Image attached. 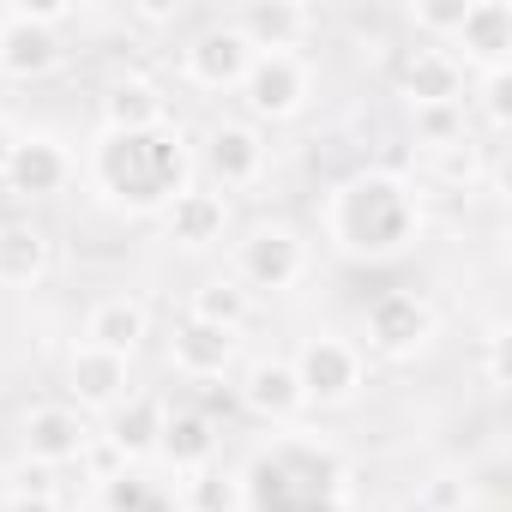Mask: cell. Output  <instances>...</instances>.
<instances>
[{"label":"cell","instance_id":"cell-1","mask_svg":"<svg viewBox=\"0 0 512 512\" xmlns=\"http://www.w3.org/2000/svg\"><path fill=\"white\" fill-rule=\"evenodd\" d=\"M85 175L103 205L127 217H163V205L193 187V145L175 121L151 133H103Z\"/></svg>","mask_w":512,"mask_h":512},{"label":"cell","instance_id":"cell-2","mask_svg":"<svg viewBox=\"0 0 512 512\" xmlns=\"http://www.w3.org/2000/svg\"><path fill=\"white\" fill-rule=\"evenodd\" d=\"M422 235V193L398 169H362L332 187L326 199V241L344 260L380 266Z\"/></svg>","mask_w":512,"mask_h":512},{"label":"cell","instance_id":"cell-3","mask_svg":"<svg viewBox=\"0 0 512 512\" xmlns=\"http://www.w3.org/2000/svg\"><path fill=\"white\" fill-rule=\"evenodd\" d=\"M241 494H247V512H338L344 464L338 452L284 434L266 452H253V464L241 470Z\"/></svg>","mask_w":512,"mask_h":512},{"label":"cell","instance_id":"cell-4","mask_svg":"<svg viewBox=\"0 0 512 512\" xmlns=\"http://www.w3.org/2000/svg\"><path fill=\"white\" fill-rule=\"evenodd\" d=\"M247 296H290L308 278V241L290 223H253L235 241V272H229Z\"/></svg>","mask_w":512,"mask_h":512},{"label":"cell","instance_id":"cell-5","mask_svg":"<svg viewBox=\"0 0 512 512\" xmlns=\"http://www.w3.org/2000/svg\"><path fill=\"white\" fill-rule=\"evenodd\" d=\"M290 368H296V380H302L308 410H344V404L362 398V380H368V356H362L350 338H338V332H314V338L290 356Z\"/></svg>","mask_w":512,"mask_h":512},{"label":"cell","instance_id":"cell-6","mask_svg":"<svg viewBox=\"0 0 512 512\" xmlns=\"http://www.w3.org/2000/svg\"><path fill=\"white\" fill-rule=\"evenodd\" d=\"M241 103H247V121L253 127H278V121H296L314 97V67L302 55H253L247 79L235 85Z\"/></svg>","mask_w":512,"mask_h":512},{"label":"cell","instance_id":"cell-7","mask_svg":"<svg viewBox=\"0 0 512 512\" xmlns=\"http://www.w3.org/2000/svg\"><path fill=\"white\" fill-rule=\"evenodd\" d=\"M266 157H272L266 127H253L247 115L211 121L205 127V145H199V163H205V175H211L217 193H247L253 181L266 175Z\"/></svg>","mask_w":512,"mask_h":512},{"label":"cell","instance_id":"cell-8","mask_svg":"<svg viewBox=\"0 0 512 512\" xmlns=\"http://www.w3.org/2000/svg\"><path fill=\"white\" fill-rule=\"evenodd\" d=\"M434 332H440V320H434L428 296H416V290H380L368 302V350L386 362L422 356L434 344Z\"/></svg>","mask_w":512,"mask_h":512},{"label":"cell","instance_id":"cell-9","mask_svg":"<svg viewBox=\"0 0 512 512\" xmlns=\"http://www.w3.org/2000/svg\"><path fill=\"white\" fill-rule=\"evenodd\" d=\"M446 55L464 73H512V0H470Z\"/></svg>","mask_w":512,"mask_h":512},{"label":"cell","instance_id":"cell-10","mask_svg":"<svg viewBox=\"0 0 512 512\" xmlns=\"http://www.w3.org/2000/svg\"><path fill=\"white\" fill-rule=\"evenodd\" d=\"M247 67H253V43L229 19H217V25H205V31H193L181 43V79L193 91H211V97L217 91H235L247 79Z\"/></svg>","mask_w":512,"mask_h":512},{"label":"cell","instance_id":"cell-11","mask_svg":"<svg viewBox=\"0 0 512 512\" xmlns=\"http://www.w3.org/2000/svg\"><path fill=\"white\" fill-rule=\"evenodd\" d=\"M91 440L97 434L73 404H31L25 422H19V452H25V464H43V470L79 464L91 452Z\"/></svg>","mask_w":512,"mask_h":512},{"label":"cell","instance_id":"cell-12","mask_svg":"<svg viewBox=\"0 0 512 512\" xmlns=\"http://www.w3.org/2000/svg\"><path fill=\"white\" fill-rule=\"evenodd\" d=\"M73 175H79V157L55 133H19L13 163H7V175H0V187H7L13 199H55V193L73 187Z\"/></svg>","mask_w":512,"mask_h":512},{"label":"cell","instance_id":"cell-13","mask_svg":"<svg viewBox=\"0 0 512 512\" xmlns=\"http://www.w3.org/2000/svg\"><path fill=\"white\" fill-rule=\"evenodd\" d=\"M133 374H127V356H109V350H91V344H73V356H67V398L61 404H73L85 422L91 416H109V410H121L133 392Z\"/></svg>","mask_w":512,"mask_h":512},{"label":"cell","instance_id":"cell-14","mask_svg":"<svg viewBox=\"0 0 512 512\" xmlns=\"http://www.w3.org/2000/svg\"><path fill=\"white\" fill-rule=\"evenodd\" d=\"M464 91H470V73L434 43H416L398 61V97H404L410 115L416 109H464Z\"/></svg>","mask_w":512,"mask_h":512},{"label":"cell","instance_id":"cell-15","mask_svg":"<svg viewBox=\"0 0 512 512\" xmlns=\"http://www.w3.org/2000/svg\"><path fill=\"white\" fill-rule=\"evenodd\" d=\"M229 362H235V332L205 326V320H193V314H181V320L169 326V368H175L181 380L211 386V380L229 374Z\"/></svg>","mask_w":512,"mask_h":512},{"label":"cell","instance_id":"cell-16","mask_svg":"<svg viewBox=\"0 0 512 512\" xmlns=\"http://www.w3.org/2000/svg\"><path fill=\"white\" fill-rule=\"evenodd\" d=\"M61 61H67V43H61V31H49V25H31V19H19V13H7V19H0V79L31 85V79H49Z\"/></svg>","mask_w":512,"mask_h":512},{"label":"cell","instance_id":"cell-17","mask_svg":"<svg viewBox=\"0 0 512 512\" xmlns=\"http://www.w3.org/2000/svg\"><path fill=\"white\" fill-rule=\"evenodd\" d=\"M229 25L253 43V55H296L314 31V13L302 0H247Z\"/></svg>","mask_w":512,"mask_h":512},{"label":"cell","instance_id":"cell-18","mask_svg":"<svg viewBox=\"0 0 512 512\" xmlns=\"http://www.w3.org/2000/svg\"><path fill=\"white\" fill-rule=\"evenodd\" d=\"M163 235L181 247V253H205V247H217L223 241V229H229V199L217 193V187H187V193H175L169 205H163Z\"/></svg>","mask_w":512,"mask_h":512},{"label":"cell","instance_id":"cell-19","mask_svg":"<svg viewBox=\"0 0 512 512\" xmlns=\"http://www.w3.org/2000/svg\"><path fill=\"white\" fill-rule=\"evenodd\" d=\"M157 458L175 476H199L217 464V422L199 404H169L163 410V434H157Z\"/></svg>","mask_w":512,"mask_h":512},{"label":"cell","instance_id":"cell-20","mask_svg":"<svg viewBox=\"0 0 512 512\" xmlns=\"http://www.w3.org/2000/svg\"><path fill=\"white\" fill-rule=\"evenodd\" d=\"M97 109H103V133H151L169 121V91L151 73H115Z\"/></svg>","mask_w":512,"mask_h":512},{"label":"cell","instance_id":"cell-21","mask_svg":"<svg viewBox=\"0 0 512 512\" xmlns=\"http://www.w3.org/2000/svg\"><path fill=\"white\" fill-rule=\"evenodd\" d=\"M241 404L260 416V422H272V428H290L296 416H308L302 380H296V368L284 356H266V362H253L241 374Z\"/></svg>","mask_w":512,"mask_h":512},{"label":"cell","instance_id":"cell-22","mask_svg":"<svg viewBox=\"0 0 512 512\" xmlns=\"http://www.w3.org/2000/svg\"><path fill=\"white\" fill-rule=\"evenodd\" d=\"M151 338V308L139 302V296H103V302H91V314H85V338L79 344H91V350H109V356H127L133 362V350Z\"/></svg>","mask_w":512,"mask_h":512},{"label":"cell","instance_id":"cell-23","mask_svg":"<svg viewBox=\"0 0 512 512\" xmlns=\"http://www.w3.org/2000/svg\"><path fill=\"white\" fill-rule=\"evenodd\" d=\"M49 260H55V241H49L43 223H31V217H7V223H0V290L43 284Z\"/></svg>","mask_w":512,"mask_h":512},{"label":"cell","instance_id":"cell-24","mask_svg":"<svg viewBox=\"0 0 512 512\" xmlns=\"http://www.w3.org/2000/svg\"><path fill=\"white\" fill-rule=\"evenodd\" d=\"M163 410L169 404H157V398H145V392H133L121 410H109V422H103V446H115V458L121 464H145V458H157V434H163Z\"/></svg>","mask_w":512,"mask_h":512},{"label":"cell","instance_id":"cell-25","mask_svg":"<svg viewBox=\"0 0 512 512\" xmlns=\"http://www.w3.org/2000/svg\"><path fill=\"white\" fill-rule=\"evenodd\" d=\"M187 314L205 320V326H223V332H241L247 314H253V296L235 284V278H205L193 296H187Z\"/></svg>","mask_w":512,"mask_h":512},{"label":"cell","instance_id":"cell-26","mask_svg":"<svg viewBox=\"0 0 512 512\" xmlns=\"http://www.w3.org/2000/svg\"><path fill=\"white\" fill-rule=\"evenodd\" d=\"M181 512H247V494H241V476L235 470H199L181 482Z\"/></svg>","mask_w":512,"mask_h":512},{"label":"cell","instance_id":"cell-27","mask_svg":"<svg viewBox=\"0 0 512 512\" xmlns=\"http://www.w3.org/2000/svg\"><path fill=\"white\" fill-rule=\"evenodd\" d=\"M428 181H440V187H476L482 181V151L470 145V139H452V145H434L428 151Z\"/></svg>","mask_w":512,"mask_h":512},{"label":"cell","instance_id":"cell-28","mask_svg":"<svg viewBox=\"0 0 512 512\" xmlns=\"http://www.w3.org/2000/svg\"><path fill=\"white\" fill-rule=\"evenodd\" d=\"M103 500H109V512H169V494L151 476H133V470L103 482Z\"/></svg>","mask_w":512,"mask_h":512},{"label":"cell","instance_id":"cell-29","mask_svg":"<svg viewBox=\"0 0 512 512\" xmlns=\"http://www.w3.org/2000/svg\"><path fill=\"white\" fill-rule=\"evenodd\" d=\"M464 7H470V0H416V7H410V25H416L422 43L446 49L452 31H458V19H464Z\"/></svg>","mask_w":512,"mask_h":512},{"label":"cell","instance_id":"cell-30","mask_svg":"<svg viewBox=\"0 0 512 512\" xmlns=\"http://www.w3.org/2000/svg\"><path fill=\"white\" fill-rule=\"evenodd\" d=\"M464 506H470V482L452 476V470H440V476L422 482V494H416L410 512H464Z\"/></svg>","mask_w":512,"mask_h":512},{"label":"cell","instance_id":"cell-31","mask_svg":"<svg viewBox=\"0 0 512 512\" xmlns=\"http://www.w3.org/2000/svg\"><path fill=\"white\" fill-rule=\"evenodd\" d=\"M476 103H482V121H488L494 133H506V127H512V73H482Z\"/></svg>","mask_w":512,"mask_h":512},{"label":"cell","instance_id":"cell-32","mask_svg":"<svg viewBox=\"0 0 512 512\" xmlns=\"http://www.w3.org/2000/svg\"><path fill=\"white\" fill-rule=\"evenodd\" d=\"M410 121H416V145H422V151L464 139V109H416Z\"/></svg>","mask_w":512,"mask_h":512},{"label":"cell","instance_id":"cell-33","mask_svg":"<svg viewBox=\"0 0 512 512\" xmlns=\"http://www.w3.org/2000/svg\"><path fill=\"white\" fill-rule=\"evenodd\" d=\"M181 19V0H127V25L139 31H169Z\"/></svg>","mask_w":512,"mask_h":512},{"label":"cell","instance_id":"cell-34","mask_svg":"<svg viewBox=\"0 0 512 512\" xmlns=\"http://www.w3.org/2000/svg\"><path fill=\"white\" fill-rule=\"evenodd\" d=\"M13 13H19V19H31V25H49V31H61V25H73V19H79L73 0H19Z\"/></svg>","mask_w":512,"mask_h":512},{"label":"cell","instance_id":"cell-35","mask_svg":"<svg viewBox=\"0 0 512 512\" xmlns=\"http://www.w3.org/2000/svg\"><path fill=\"white\" fill-rule=\"evenodd\" d=\"M482 380H488L494 392H506V332H500V326L482 338Z\"/></svg>","mask_w":512,"mask_h":512},{"label":"cell","instance_id":"cell-36","mask_svg":"<svg viewBox=\"0 0 512 512\" xmlns=\"http://www.w3.org/2000/svg\"><path fill=\"white\" fill-rule=\"evenodd\" d=\"M7 512H61V500L55 494H13L7 488Z\"/></svg>","mask_w":512,"mask_h":512},{"label":"cell","instance_id":"cell-37","mask_svg":"<svg viewBox=\"0 0 512 512\" xmlns=\"http://www.w3.org/2000/svg\"><path fill=\"white\" fill-rule=\"evenodd\" d=\"M13 145H19V127L0 115V175H7V163H13Z\"/></svg>","mask_w":512,"mask_h":512},{"label":"cell","instance_id":"cell-38","mask_svg":"<svg viewBox=\"0 0 512 512\" xmlns=\"http://www.w3.org/2000/svg\"><path fill=\"white\" fill-rule=\"evenodd\" d=\"M0 19H7V13H0Z\"/></svg>","mask_w":512,"mask_h":512}]
</instances>
